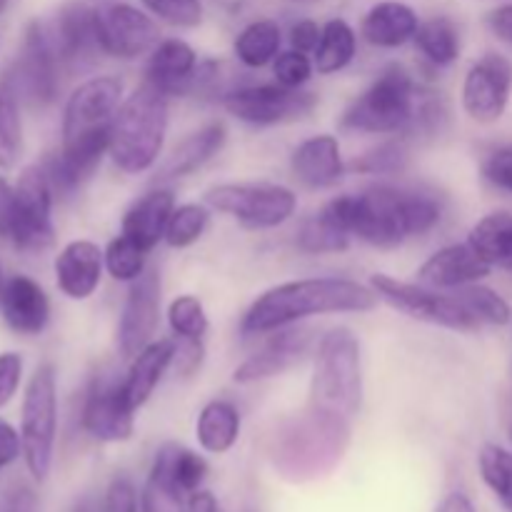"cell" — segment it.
Returning a JSON list of instances; mask_svg holds the SVG:
<instances>
[{"label": "cell", "instance_id": "obj_1", "mask_svg": "<svg viewBox=\"0 0 512 512\" xmlns=\"http://www.w3.org/2000/svg\"><path fill=\"white\" fill-rule=\"evenodd\" d=\"M123 103V83L113 75L90 78L68 98L63 113V145L43 165L53 193L68 195L78 190L103 155H108L110 125Z\"/></svg>", "mask_w": 512, "mask_h": 512}, {"label": "cell", "instance_id": "obj_2", "mask_svg": "<svg viewBox=\"0 0 512 512\" xmlns=\"http://www.w3.org/2000/svg\"><path fill=\"white\" fill-rule=\"evenodd\" d=\"M320 215L350 238L355 235L378 248H393L430 233L443 218V208L428 193L375 185L360 195L333 198Z\"/></svg>", "mask_w": 512, "mask_h": 512}, {"label": "cell", "instance_id": "obj_3", "mask_svg": "<svg viewBox=\"0 0 512 512\" xmlns=\"http://www.w3.org/2000/svg\"><path fill=\"white\" fill-rule=\"evenodd\" d=\"M370 285L348 278H305L265 290L243 318V335L290 328L303 318L333 313H368L378 305Z\"/></svg>", "mask_w": 512, "mask_h": 512}, {"label": "cell", "instance_id": "obj_4", "mask_svg": "<svg viewBox=\"0 0 512 512\" xmlns=\"http://www.w3.org/2000/svg\"><path fill=\"white\" fill-rule=\"evenodd\" d=\"M350 445V420L308 405L275 433L270 460L288 483H310L338 468Z\"/></svg>", "mask_w": 512, "mask_h": 512}, {"label": "cell", "instance_id": "obj_5", "mask_svg": "<svg viewBox=\"0 0 512 512\" xmlns=\"http://www.w3.org/2000/svg\"><path fill=\"white\" fill-rule=\"evenodd\" d=\"M168 133V95L143 80L120 103L110 125L108 155L118 170L140 175L158 163Z\"/></svg>", "mask_w": 512, "mask_h": 512}, {"label": "cell", "instance_id": "obj_6", "mask_svg": "<svg viewBox=\"0 0 512 512\" xmlns=\"http://www.w3.org/2000/svg\"><path fill=\"white\" fill-rule=\"evenodd\" d=\"M363 403L360 343L348 328H335L318 343L310 380V405L353 420Z\"/></svg>", "mask_w": 512, "mask_h": 512}, {"label": "cell", "instance_id": "obj_7", "mask_svg": "<svg viewBox=\"0 0 512 512\" xmlns=\"http://www.w3.org/2000/svg\"><path fill=\"white\" fill-rule=\"evenodd\" d=\"M420 88L410 78L408 70L400 65H390L370 83L363 95L350 103L345 110L343 125L348 130L373 135L403 133L413 118Z\"/></svg>", "mask_w": 512, "mask_h": 512}, {"label": "cell", "instance_id": "obj_8", "mask_svg": "<svg viewBox=\"0 0 512 512\" xmlns=\"http://www.w3.org/2000/svg\"><path fill=\"white\" fill-rule=\"evenodd\" d=\"M55 433H58V383L53 365H40L30 378L20 415V440L28 473L43 483L53 465Z\"/></svg>", "mask_w": 512, "mask_h": 512}, {"label": "cell", "instance_id": "obj_9", "mask_svg": "<svg viewBox=\"0 0 512 512\" xmlns=\"http://www.w3.org/2000/svg\"><path fill=\"white\" fill-rule=\"evenodd\" d=\"M205 203L255 230L278 228L298 208V195L273 183H223L205 193Z\"/></svg>", "mask_w": 512, "mask_h": 512}, {"label": "cell", "instance_id": "obj_10", "mask_svg": "<svg viewBox=\"0 0 512 512\" xmlns=\"http://www.w3.org/2000/svg\"><path fill=\"white\" fill-rule=\"evenodd\" d=\"M370 288L378 293L380 300L400 313L410 315L415 320L425 323L443 325L450 330H478V320L468 313L460 298L455 293H440V290L428 288V285H413L395 280L385 273H375L370 278Z\"/></svg>", "mask_w": 512, "mask_h": 512}, {"label": "cell", "instance_id": "obj_11", "mask_svg": "<svg viewBox=\"0 0 512 512\" xmlns=\"http://www.w3.org/2000/svg\"><path fill=\"white\" fill-rule=\"evenodd\" d=\"M58 50L50 40L45 20H33L25 28L23 48H20L18 60L8 70V80L18 90L20 100L30 105H50L58 98L60 90V70H63Z\"/></svg>", "mask_w": 512, "mask_h": 512}, {"label": "cell", "instance_id": "obj_12", "mask_svg": "<svg viewBox=\"0 0 512 512\" xmlns=\"http://www.w3.org/2000/svg\"><path fill=\"white\" fill-rule=\"evenodd\" d=\"M53 185L43 165H30L15 185V223L10 243L20 250H45L55 238Z\"/></svg>", "mask_w": 512, "mask_h": 512}, {"label": "cell", "instance_id": "obj_13", "mask_svg": "<svg viewBox=\"0 0 512 512\" xmlns=\"http://www.w3.org/2000/svg\"><path fill=\"white\" fill-rule=\"evenodd\" d=\"M225 110L250 125H278L305 118L318 105V95L280 83L248 85L225 95Z\"/></svg>", "mask_w": 512, "mask_h": 512}, {"label": "cell", "instance_id": "obj_14", "mask_svg": "<svg viewBox=\"0 0 512 512\" xmlns=\"http://www.w3.org/2000/svg\"><path fill=\"white\" fill-rule=\"evenodd\" d=\"M95 33L100 53L133 60L158 45V23L145 10L130 3H103L95 8Z\"/></svg>", "mask_w": 512, "mask_h": 512}, {"label": "cell", "instance_id": "obj_15", "mask_svg": "<svg viewBox=\"0 0 512 512\" xmlns=\"http://www.w3.org/2000/svg\"><path fill=\"white\" fill-rule=\"evenodd\" d=\"M512 93V63L505 55L488 53L473 63L463 80V108L475 123L503 118Z\"/></svg>", "mask_w": 512, "mask_h": 512}, {"label": "cell", "instance_id": "obj_16", "mask_svg": "<svg viewBox=\"0 0 512 512\" xmlns=\"http://www.w3.org/2000/svg\"><path fill=\"white\" fill-rule=\"evenodd\" d=\"M160 323V273L145 270L130 283L118 323V348L123 358L133 360L145 345L153 343Z\"/></svg>", "mask_w": 512, "mask_h": 512}, {"label": "cell", "instance_id": "obj_17", "mask_svg": "<svg viewBox=\"0 0 512 512\" xmlns=\"http://www.w3.org/2000/svg\"><path fill=\"white\" fill-rule=\"evenodd\" d=\"M83 428L100 443H125L135 430V408L125 395L123 383L95 380L85 398Z\"/></svg>", "mask_w": 512, "mask_h": 512}, {"label": "cell", "instance_id": "obj_18", "mask_svg": "<svg viewBox=\"0 0 512 512\" xmlns=\"http://www.w3.org/2000/svg\"><path fill=\"white\" fill-rule=\"evenodd\" d=\"M278 335L268 340L258 353H253L250 358H245L243 363L235 368L233 380L240 385H253L260 380H270L275 375H283L285 370H290L293 365H298L300 360L308 353L310 343H313V330L308 328H283L275 330Z\"/></svg>", "mask_w": 512, "mask_h": 512}, {"label": "cell", "instance_id": "obj_19", "mask_svg": "<svg viewBox=\"0 0 512 512\" xmlns=\"http://www.w3.org/2000/svg\"><path fill=\"white\" fill-rule=\"evenodd\" d=\"M50 40L58 50L65 68L85 65L100 53L98 33H95V8L85 3H65L53 18L45 20Z\"/></svg>", "mask_w": 512, "mask_h": 512}, {"label": "cell", "instance_id": "obj_20", "mask_svg": "<svg viewBox=\"0 0 512 512\" xmlns=\"http://www.w3.org/2000/svg\"><path fill=\"white\" fill-rule=\"evenodd\" d=\"M198 70V53L185 40L168 38L155 45L153 53H150L145 80L163 90L168 98L170 95H188L195 93Z\"/></svg>", "mask_w": 512, "mask_h": 512}, {"label": "cell", "instance_id": "obj_21", "mask_svg": "<svg viewBox=\"0 0 512 512\" xmlns=\"http://www.w3.org/2000/svg\"><path fill=\"white\" fill-rule=\"evenodd\" d=\"M490 265L475 253L470 243H455L430 255L418 270V280L435 290H455L480 283L490 275Z\"/></svg>", "mask_w": 512, "mask_h": 512}, {"label": "cell", "instance_id": "obj_22", "mask_svg": "<svg viewBox=\"0 0 512 512\" xmlns=\"http://www.w3.org/2000/svg\"><path fill=\"white\" fill-rule=\"evenodd\" d=\"M290 168H293L295 180H300V183L310 190H325L338 185L345 173L338 138L323 133L303 140V143L293 150Z\"/></svg>", "mask_w": 512, "mask_h": 512}, {"label": "cell", "instance_id": "obj_23", "mask_svg": "<svg viewBox=\"0 0 512 512\" xmlns=\"http://www.w3.org/2000/svg\"><path fill=\"white\" fill-rule=\"evenodd\" d=\"M0 313L10 330L20 335H40L50 320V303L45 290L25 275L5 280L0 295Z\"/></svg>", "mask_w": 512, "mask_h": 512}, {"label": "cell", "instance_id": "obj_24", "mask_svg": "<svg viewBox=\"0 0 512 512\" xmlns=\"http://www.w3.org/2000/svg\"><path fill=\"white\" fill-rule=\"evenodd\" d=\"M103 250L90 240H73L55 258V280L70 300H88L103 278Z\"/></svg>", "mask_w": 512, "mask_h": 512}, {"label": "cell", "instance_id": "obj_25", "mask_svg": "<svg viewBox=\"0 0 512 512\" xmlns=\"http://www.w3.org/2000/svg\"><path fill=\"white\" fill-rule=\"evenodd\" d=\"M225 140H228V130H225L223 123L203 125V128H198L195 133H190L188 138H183L175 145L173 153L158 165L153 180L158 185H163L170 183V180L188 178V175L203 168L205 163H210L223 150Z\"/></svg>", "mask_w": 512, "mask_h": 512}, {"label": "cell", "instance_id": "obj_26", "mask_svg": "<svg viewBox=\"0 0 512 512\" xmlns=\"http://www.w3.org/2000/svg\"><path fill=\"white\" fill-rule=\"evenodd\" d=\"M175 210V195L168 188H155L150 193H145L143 198L135 200L128 208V213L123 215V230L120 233L128 235L130 240L150 250L165 240V228H168V220Z\"/></svg>", "mask_w": 512, "mask_h": 512}, {"label": "cell", "instance_id": "obj_27", "mask_svg": "<svg viewBox=\"0 0 512 512\" xmlns=\"http://www.w3.org/2000/svg\"><path fill=\"white\" fill-rule=\"evenodd\" d=\"M420 28L418 13L398 0L375 3L360 23V35L375 48H400L415 38Z\"/></svg>", "mask_w": 512, "mask_h": 512}, {"label": "cell", "instance_id": "obj_28", "mask_svg": "<svg viewBox=\"0 0 512 512\" xmlns=\"http://www.w3.org/2000/svg\"><path fill=\"white\" fill-rule=\"evenodd\" d=\"M175 360V343L173 340H153L150 345H145L138 355L130 363L128 375L123 380L125 395H128L130 405L135 410L143 408L148 403V398L153 395V390L158 388V383L163 380V375L168 373V368Z\"/></svg>", "mask_w": 512, "mask_h": 512}, {"label": "cell", "instance_id": "obj_29", "mask_svg": "<svg viewBox=\"0 0 512 512\" xmlns=\"http://www.w3.org/2000/svg\"><path fill=\"white\" fill-rule=\"evenodd\" d=\"M195 438L205 453L223 455L238 443L240 413L228 400H210L203 405L195 423Z\"/></svg>", "mask_w": 512, "mask_h": 512}, {"label": "cell", "instance_id": "obj_30", "mask_svg": "<svg viewBox=\"0 0 512 512\" xmlns=\"http://www.w3.org/2000/svg\"><path fill=\"white\" fill-rule=\"evenodd\" d=\"M468 243L490 265L512 273V213H490L475 223Z\"/></svg>", "mask_w": 512, "mask_h": 512}, {"label": "cell", "instance_id": "obj_31", "mask_svg": "<svg viewBox=\"0 0 512 512\" xmlns=\"http://www.w3.org/2000/svg\"><path fill=\"white\" fill-rule=\"evenodd\" d=\"M358 53V35L350 28L348 20L333 18L323 25V35L313 53V65L320 75L340 73L353 63Z\"/></svg>", "mask_w": 512, "mask_h": 512}, {"label": "cell", "instance_id": "obj_32", "mask_svg": "<svg viewBox=\"0 0 512 512\" xmlns=\"http://www.w3.org/2000/svg\"><path fill=\"white\" fill-rule=\"evenodd\" d=\"M280 45H283V33L275 20H253L245 25L235 38V58L248 68H265L273 63L280 55Z\"/></svg>", "mask_w": 512, "mask_h": 512}, {"label": "cell", "instance_id": "obj_33", "mask_svg": "<svg viewBox=\"0 0 512 512\" xmlns=\"http://www.w3.org/2000/svg\"><path fill=\"white\" fill-rule=\"evenodd\" d=\"M183 495L185 493L175 485L173 475H170L163 450H158L148 480L143 485V493H140V512H188Z\"/></svg>", "mask_w": 512, "mask_h": 512}, {"label": "cell", "instance_id": "obj_34", "mask_svg": "<svg viewBox=\"0 0 512 512\" xmlns=\"http://www.w3.org/2000/svg\"><path fill=\"white\" fill-rule=\"evenodd\" d=\"M413 40L415 45H418L420 53H423L430 63L438 65V68L453 65L460 55L458 25L450 18H445V15H438V18H430L425 20V23H420Z\"/></svg>", "mask_w": 512, "mask_h": 512}, {"label": "cell", "instance_id": "obj_35", "mask_svg": "<svg viewBox=\"0 0 512 512\" xmlns=\"http://www.w3.org/2000/svg\"><path fill=\"white\" fill-rule=\"evenodd\" d=\"M20 150H23L20 95L5 75L0 80V168H13L20 158Z\"/></svg>", "mask_w": 512, "mask_h": 512}, {"label": "cell", "instance_id": "obj_36", "mask_svg": "<svg viewBox=\"0 0 512 512\" xmlns=\"http://www.w3.org/2000/svg\"><path fill=\"white\" fill-rule=\"evenodd\" d=\"M455 295L460 298V303L468 308V313L478 320V325H508L512 318V310L508 300L500 293H495L488 285H463V288H455Z\"/></svg>", "mask_w": 512, "mask_h": 512}, {"label": "cell", "instance_id": "obj_37", "mask_svg": "<svg viewBox=\"0 0 512 512\" xmlns=\"http://www.w3.org/2000/svg\"><path fill=\"white\" fill-rule=\"evenodd\" d=\"M478 468L483 483L493 490L495 498L512 512V453L500 445H483L478 455Z\"/></svg>", "mask_w": 512, "mask_h": 512}, {"label": "cell", "instance_id": "obj_38", "mask_svg": "<svg viewBox=\"0 0 512 512\" xmlns=\"http://www.w3.org/2000/svg\"><path fill=\"white\" fill-rule=\"evenodd\" d=\"M105 268H108L110 278L120 280V283H133L145 273V260H148V250L140 248L135 240L120 233L108 243L103 253Z\"/></svg>", "mask_w": 512, "mask_h": 512}, {"label": "cell", "instance_id": "obj_39", "mask_svg": "<svg viewBox=\"0 0 512 512\" xmlns=\"http://www.w3.org/2000/svg\"><path fill=\"white\" fill-rule=\"evenodd\" d=\"M160 450H163L165 460H168V468H170V475H173L175 485H178L185 495L200 490V485H203L205 478H208V463H205L203 455L193 453V450L175 443L163 445Z\"/></svg>", "mask_w": 512, "mask_h": 512}, {"label": "cell", "instance_id": "obj_40", "mask_svg": "<svg viewBox=\"0 0 512 512\" xmlns=\"http://www.w3.org/2000/svg\"><path fill=\"white\" fill-rule=\"evenodd\" d=\"M208 210L198 203H185L173 210L165 228V243L170 248H190L203 238L205 228H208Z\"/></svg>", "mask_w": 512, "mask_h": 512}, {"label": "cell", "instance_id": "obj_41", "mask_svg": "<svg viewBox=\"0 0 512 512\" xmlns=\"http://www.w3.org/2000/svg\"><path fill=\"white\" fill-rule=\"evenodd\" d=\"M168 325L180 340H203L208 333V315L195 295H180L168 308Z\"/></svg>", "mask_w": 512, "mask_h": 512}, {"label": "cell", "instance_id": "obj_42", "mask_svg": "<svg viewBox=\"0 0 512 512\" xmlns=\"http://www.w3.org/2000/svg\"><path fill=\"white\" fill-rule=\"evenodd\" d=\"M350 245V235L340 233L338 228L328 223L323 215H313L310 220H305L303 228L298 233V248L305 253L323 255V253H343Z\"/></svg>", "mask_w": 512, "mask_h": 512}, {"label": "cell", "instance_id": "obj_43", "mask_svg": "<svg viewBox=\"0 0 512 512\" xmlns=\"http://www.w3.org/2000/svg\"><path fill=\"white\" fill-rule=\"evenodd\" d=\"M150 15L173 28H195L203 23V0H140Z\"/></svg>", "mask_w": 512, "mask_h": 512}, {"label": "cell", "instance_id": "obj_44", "mask_svg": "<svg viewBox=\"0 0 512 512\" xmlns=\"http://www.w3.org/2000/svg\"><path fill=\"white\" fill-rule=\"evenodd\" d=\"M445 123V105L435 93H418V103H415L413 118H410L408 128L403 130L405 135H423V138H433L443 130Z\"/></svg>", "mask_w": 512, "mask_h": 512}, {"label": "cell", "instance_id": "obj_45", "mask_svg": "<svg viewBox=\"0 0 512 512\" xmlns=\"http://www.w3.org/2000/svg\"><path fill=\"white\" fill-rule=\"evenodd\" d=\"M408 163V150H405L403 140H393V143H383L380 148L370 150L363 158L355 160V170L370 175H388L400 173Z\"/></svg>", "mask_w": 512, "mask_h": 512}, {"label": "cell", "instance_id": "obj_46", "mask_svg": "<svg viewBox=\"0 0 512 512\" xmlns=\"http://www.w3.org/2000/svg\"><path fill=\"white\" fill-rule=\"evenodd\" d=\"M313 60L308 58V53H300V50L290 48L285 53H280L278 58L273 60V73L275 80L285 88H303L305 83L313 75Z\"/></svg>", "mask_w": 512, "mask_h": 512}, {"label": "cell", "instance_id": "obj_47", "mask_svg": "<svg viewBox=\"0 0 512 512\" xmlns=\"http://www.w3.org/2000/svg\"><path fill=\"white\" fill-rule=\"evenodd\" d=\"M103 512H140L138 490H135L133 480L125 475L110 480L108 490H105Z\"/></svg>", "mask_w": 512, "mask_h": 512}, {"label": "cell", "instance_id": "obj_48", "mask_svg": "<svg viewBox=\"0 0 512 512\" xmlns=\"http://www.w3.org/2000/svg\"><path fill=\"white\" fill-rule=\"evenodd\" d=\"M483 173L495 188L512 193V145H503V148H495L493 153L485 158Z\"/></svg>", "mask_w": 512, "mask_h": 512}, {"label": "cell", "instance_id": "obj_49", "mask_svg": "<svg viewBox=\"0 0 512 512\" xmlns=\"http://www.w3.org/2000/svg\"><path fill=\"white\" fill-rule=\"evenodd\" d=\"M23 375V358L18 353L0 355V408L15 395Z\"/></svg>", "mask_w": 512, "mask_h": 512}, {"label": "cell", "instance_id": "obj_50", "mask_svg": "<svg viewBox=\"0 0 512 512\" xmlns=\"http://www.w3.org/2000/svg\"><path fill=\"white\" fill-rule=\"evenodd\" d=\"M320 35H323V28H320L315 20H298V23L290 28V45L300 53H315L320 43Z\"/></svg>", "mask_w": 512, "mask_h": 512}, {"label": "cell", "instance_id": "obj_51", "mask_svg": "<svg viewBox=\"0 0 512 512\" xmlns=\"http://www.w3.org/2000/svg\"><path fill=\"white\" fill-rule=\"evenodd\" d=\"M18 455H23V440L20 433H15V428L10 423H5L0 418V470L13 465L18 460Z\"/></svg>", "mask_w": 512, "mask_h": 512}, {"label": "cell", "instance_id": "obj_52", "mask_svg": "<svg viewBox=\"0 0 512 512\" xmlns=\"http://www.w3.org/2000/svg\"><path fill=\"white\" fill-rule=\"evenodd\" d=\"M15 223V188L0 175V238L10 240Z\"/></svg>", "mask_w": 512, "mask_h": 512}, {"label": "cell", "instance_id": "obj_53", "mask_svg": "<svg viewBox=\"0 0 512 512\" xmlns=\"http://www.w3.org/2000/svg\"><path fill=\"white\" fill-rule=\"evenodd\" d=\"M175 360H178L183 373H193L203 363V343L200 340H180L178 350H175Z\"/></svg>", "mask_w": 512, "mask_h": 512}, {"label": "cell", "instance_id": "obj_54", "mask_svg": "<svg viewBox=\"0 0 512 512\" xmlns=\"http://www.w3.org/2000/svg\"><path fill=\"white\" fill-rule=\"evenodd\" d=\"M488 25L493 30V35H498L503 43L512 45V3L500 5L493 13L488 15Z\"/></svg>", "mask_w": 512, "mask_h": 512}, {"label": "cell", "instance_id": "obj_55", "mask_svg": "<svg viewBox=\"0 0 512 512\" xmlns=\"http://www.w3.org/2000/svg\"><path fill=\"white\" fill-rule=\"evenodd\" d=\"M3 512H40V503H38V498H35L33 490L18 488L8 498Z\"/></svg>", "mask_w": 512, "mask_h": 512}, {"label": "cell", "instance_id": "obj_56", "mask_svg": "<svg viewBox=\"0 0 512 512\" xmlns=\"http://www.w3.org/2000/svg\"><path fill=\"white\" fill-rule=\"evenodd\" d=\"M188 512H223V508L210 490H195L190 493Z\"/></svg>", "mask_w": 512, "mask_h": 512}, {"label": "cell", "instance_id": "obj_57", "mask_svg": "<svg viewBox=\"0 0 512 512\" xmlns=\"http://www.w3.org/2000/svg\"><path fill=\"white\" fill-rule=\"evenodd\" d=\"M435 512H478V510H475L473 500H470L465 493H450L440 500V505L435 508Z\"/></svg>", "mask_w": 512, "mask_h": 512}, {"label": "cell", "instance_id": "obj_58", "mask_svg": "<svg viewBox=\"0 0 512 512\" xmlns=\"http://www.w3.org/2000/svg\"><path fill=\"white\" fill-rule=\"evenodd\" d=\"M73 512H93V510H90L88 503H80V505H75Z\"/></svg>", "mask_w": 512, "mask_h": 512}, {"label": "cell", "instance_id": "obj_59", "mask_svg": "<svg viewBox=\"0 0 512 512\" xmlns=\"http://www.w3.org/2000/svg\"><path fill=\"white\" fill-rule=\"evenodd\" d=\"M3 288H5V278H3V273H0V295H3Z\"/></svg>", "mask_w": 512, "mask_h": 512}, {"label": "cell", "instance_id": "obj_60", "mask_svg": "<svg viewBox=\"0 0 512 512\" xmlns=\"http://www.w3.org/2000/svg\"><path fill=\"white\" fill-rule=\"evenodd\" d=\"M5 8H8V0H0V13H3Z\"/></svg>", "mask_w": 512, "mask_h": 512}, {"label": "cell", "instance_id": "obj_61", "mask_svg": "<svg viewBox=\"0 0 512 512\" xmlns=\"http://www.w3.org/2000/svg\"><path fill=\"white\" fill-rule=\"evenodd\" d=\"M245 512H255V510H245Z\"/></svg>", "mask_w": 512, "mask_h": 512}]
</instances>
